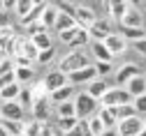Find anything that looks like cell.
I'll return each mask as SVG.
<instances>
[{"label":"cell","mask_w":146,"mask_h":136,"mask_svg":"<svg viewBox=\"0 0 146 136\" xmlns=\"http://www.w3.org/2000/svg\"><path fill=\"white\" fill-rule=\"evenodd\" d=\"M72 102H74V115L79 120H86V118H90V115H95L98 108H100V102L95 99V97H90L86 90L84 92H74Z\"/></svg>","instance_id":"6da1fadb"},{"label":"cell","mask_w":146,"mask_h":136,"mask_svg":"<svg viewBox=\"0 0 146 136\" xmlns=\"http://www.w3.org/2000/svg\"><path fill=\"white\" fill-rule=\"evenodd\" d=\"M132 102V97H130V92H127L125 88H121V85H116V88H109L102 97H100V106H104V108H111V106H121V104H130Z\"/></svg>","instance_id":"7a4b0ae2"},{"label":"cell","mask_w":146,"mask_h":136,"mask_svg":"<svg viewBox=\"0 0 146 136\" xmlns=\"http://www.w3.org/2000/svg\"><path fill=\"white\" fill-rule=\"evenodd\" d=\"M86 65H90V60H88V55H86L84 51H70L65 58H60L58 69H60L63 74H70V72L81 69V67H86Z\"/></svg>","instance_id":"3957f363"},{"label":"cell","mask_w":146,"mask_h":136,"mask_svg":"<svg viewBox=\"0 0 146 136\" xmlns=\"http://www.w3.org/2000/svg\"><path fill=\"white\" fill-rule=\"evenodd\" d=\"M144 120L139 118V115H130V118H125V120H118L116 122V131L118 136H137L141 129H144Z\"/></svg>","instance_id":"277c9868"},{"label":"cell","mask_w":146,"mask_h":136,"mask_svg":"<svg viewBox=\"0 0 146 136\" xmlns=\"http://www.w3.org/2000/svg\"><path fill=\"white\" fill-rule=\"evenodd\" d=\"M93 79H98L95 65H86L81 69H74V72L67 74V83H72V85H88Z\"/></svg>","instance_id":"5b68a950"},{"label":"cell","mask_w":146,"mask_h":136,"mask_svg":"<svg viewBox=\"0 0 146 136\" xmlns=\"http://www.w3.org/2000/svg\"><path fill=\"white\" fill-rule=\"evenodd\" d=\"M23 115H26V108L16 99L0 104V118L3 120H19V122H23Z\"/></svg>","instance_id":"8992f818"},{"label":"cell","mask_w":146,"mask_h":136,"mask_svg":"<svg viewBox=\"0 0 146 136\" xmlns=\"http://www.w3.org/2000/svg\"><path fill=\"white\" fill-rule=\"evenodd\" d=\"M51 102H49V97H42V99H35L30 111H33V120H37V122H46L49 120V115H51Z\"/></svg>","instance_id":"52a82bcc"},{"label":"cell","mask_w":146,"mask_h":136,"mask_svg":"<svg viewBox=\"0 0 146 136\" xmlns=\"http://www.w3.org/2000/svg\"><path fill=\"white\" fill-rule=\"evenodd\" d=\"M88 35H90V42H104V37L111 32V26H109L107 18H95V23L86 28Z\"/></svg>","instance_id":"ba28073f"},{"label":"cell","mask_w":146,"mask_h":136,"mask_svg":"<svg viewBox=\"0 0 146 136\" xmlns=\"http://www.w3.org/2000/svg\"><path fill=\"white\" fill-rule=\"evenodd\" d=\"M123 28H144V14L137 7H127V12L121 16L118 21Z\"/></svg>","instance_id":"9c48e42d"},{"label":"cell","mask_w":146,"mask_h":136,"mask_svg":"<svg viewBox=\"0 0 146 136\" xmlns=\"http://www.w3.org/2000/svg\"><path fill=\"white\" fill-rule=\"evenodd\" d=\"M65 83H67V74H63L60 69L49 72L44 79H42V85H44V90H46V92H53L56 88H60V85H65Z\"/></svg>","instance_id":"30bf717a"},{"label":"cell","mask_w":146,"mask_h":136,"mask_svg":"<svg viewBox=\"0 0 146 136\" xmlns=\"http://www.w3.org/2000/svg\"><path fill=\"white\" fill-rule=\"evenodd\" d=\"M95 18H98V14L90 9V7H84V5H77L74 7V21H77V26L90 28V26L95 23Z\"/></svg>","instance_id":"8fae6325"},{"label":"cell","mask_w":146,"mask_h":136,"mask_svg":"<svg viewBox=\"0 0 146 136\" xmlns=\"http://www.w3.org/2000/svg\"><path fill=\"white\" fill-rule=\"evenodd\" d=\"M139 74V67L135 65V62H125L121 69H116V74H114V79H116V85H121V88H125V83L130 81V79H135V76Z\"/></svg>","instance_id":"7c38bea8"},{"label":"cell","mask_w":146,"mask_h":136,"mask_svg":"<svg viewBox=\"0 0 146 136\" xmlns=\"http://www.w3.org/2000/svg\"><path fill=\"white\" fill-rule=\"evenodd\" d=\"M74 88H77V85H72V83H65V85L56 88L53 92H49V102L56 106V104H60V102L72 99V97H74Z\"/></svg>","instance_id":"4fadbf2b"},{"label":"cell","mask_w":146,"mask_h":136,"mask_svg":"<svg viewBox=\"0 0 146 136\" xmlns=\"http://www.w3.org/2000/svg\"><path fill=\"white\" fill-rule=\"evenodd\" d=\"M104 46L111 51L114 55H121V53H125V49H127V42L123 39V37L118 35V32H109L107 37H104Z\"/></svg>","instance_id":"5bb4252c"},{"label":"cell","mask_w":146,"mask_h":136,"mask_svg":"<svg viewBox=\"0 0 146 136\" xmlns=\"http://www.w3.org/2000/svg\"><path fill=\"white\" fill-rule=\"evenodd\" d=\"M90 51H93L95 62H111L114 60V53L104 46V42H90Z\"/></svg>","instance_id":"9a60e30c"},{"label":"cell","mask_w":146,"mask_h":136,"mask_svg":"<svg viewBox=\"0 0 146 136\" xmlns=\"http://www.w3.org/2000/svg\"><path fill=\"white\" fill-rule=\"evenodd\" d=\"M125 90L130 92V97L144 95V92H146V76H144V74H137L135 79H130V81L125 83Z\"/></svg>","instance_id":"2e32d148"},{"label":"cell","mask_w":146,"mask_h":136,"mask_svg":"<svg viewBox=\"0 0 146 136\" xmlns=\"http://www.w3.org/2000/svg\"><path fill=\"white\" fill-rule=\"evenodd\" d=\"M127 7H130V5H127L125 0H104V9L111 14L114 18H118V21H121V16L127 12Z\"/></svg>","instance_id":"e0dca14e"},{"label":"cell","mask_w":146,"mask_h":136,"mask_svg":"<svg viewBox=\"0 0 146 136\" xmlns=\"http://www.w3.org/2000/svg\"><path fill=\"white\" fill-rule=\"evenodd\" d=\"M107 90H109V85H107L104 79H100V76H98V79H93V81L88 83V88H86V92H88L90 97H95L98 102H100V97H102Z\"/></svg>","instance_id":"ac0fdd59"},{"label":"cell","mask_w":146,"mask_h":136,"mask_svg":"<svg viewBox=\"0 0 146 136\" xmlns=\"http://www.w3.org/2000/svg\"><path fill=\"white\" fill-rule=\"evenodd\" d=\"M33 79H35V69L33 67H14V81L19 85H30Z\"/></svg>","instance_id":"d6986e66"},{"label":"cell","mask_w":146,"mask_h":136,"mask_svg":"<svg viewBox=\"0 0 146 136\" xmlns=\"http://www.w3.org/2000/svg\"><path fill=\"white\" fill-rule=\"evenodd\" d=\"M56 18H58V9H56V5H49V3H46L44 12H42V16H40V23H42L46 30H51L53 23H56Z\"/></svg>","instance_id":"ffe728a7"},{"label":"cell","mask_w":146,"mask_h":136,"mask_svg":"<svg viewBox=\"0 0 146 136\" xmlns=\"http://www.w3.org/2000/svg\"><path fill=\"white\" fill-rule=\"evenodd\" d=\"M86 44H90V35H88L86 28L77 26V32H74V37H72V42H70L67 46H70V49H81V46H86Z\"/></svg>","instance_id":"44dd1931"},{"label":"cell","mask_w":146,"mask_h":136,"mask_svg":"<svg viewBox=\"0 0 146 136\" xmlns=\"http://www.w3.org/2000/svg\"><path fill=\"white\" fill-rule=\"evenodd\" d=\"M19 92H21V85L16 83V81H12V83H7V85L0 88V102H12V99L19 97Z\"/></svg>","instance_id":"7402d4cb"},{"label":"cell","mask_w":146,"mask_h":136,"mask_svg":"<svg viewBox=\"0 0 146 136\" xmlns=\"http://www.w3.org/2000/svg\"><path fill=\"white\" fill-rule=\"evenodd\" d=\"M125 42H139V39H144L146 37V30L144 28H123L121 26V32H118Z\"/></svg>","instance_id":"603a6c76"},{"label":"cell","mask_w":146,"mask_h":136,"mask_svg":"<svg viewBox=\"0 0 146 136\" xmlns=\"http://www.w3.org/2000/svg\"><path fill=\"white\" fill-rule=\"evenodd\" d=\"M109 111H111V115L116 118V122H118V120H125V118H130V115H137L132 102H130V104H121V106H111Z\"/></svg>","instance_id":"cb8c5ba5"},{"label":"cell","mask_w":146,"mask_h":136,"mask_svg":"<svg viewBox=\"0 0 146 136\" xmlns=\"http://www.w3.org/2000/svg\"><path fill=\"white\" fill-rule=\"evenodd\" d=\"M74 26H77V21H74V18H72L70 14L58 12V18H56V23H53V28H51V30L63 32V30H67V28H74Z\"/></svg>","instance_id":"d4e9b609"},{"label":"cell","mask_w":146,"mask_h":136,"mask_svg":"<svg viewBox=\"0 0 146 136\" xmlns=\"http://www.w3.org/2000/svg\"><path fill=\"white\" fill-rule=\"evenodd\" d=\"M28 39L37 46V51H44V49H49V46H53V42H51V35H49V30H44V32H37V35H33V37H28Z\"/></svg>","instance_id":"484cf974"},{"label":"cell","mask_w":146,"mask_h":136,"mask_svg":"<svg viewBox=\"0 0 146 136\" xmlns=\"http://www.w3.org/2000/svg\"><path fill=\"white\" fill-rule=\"evenodd\" d=\"M19 53H23L26 58H30V60L35 62V60H37V46H35L30 39H28V37H23V39H21V46H19Z\"/></svg>","instance_id":"4316f807"},{"label":"cell","mask_w":146,"mask_h":136,"mask_svg":"<svg viewBox=\"0 0 146 136\" xmlns=\"http://www.w3.org/2000/svg\"><path fill=\"white\" fill-rule=\"evenodd\" d=\"M95 115H98V118L102 120V125H104L107 129H116V118H114V115H111V111H109V108H104V106H100Z\"/></svg>","instance_id":"83f0119b"},{"label":"cell","mask_w":146,"mask_h":136,"mask_svg":"<svg viewBox=\"0 0 146 136\" xmlns=\"http://www.w3.org/2000/svg\"><path fill=\"white\" fill-rule=\"evenodd\" d=\"M56 115L58 118H72V115H74V102L67 99V102L56 104Z\"/></svg>","instance_id":"f1b7e54d"},{"label":"cell","mask_w":146,"mask_h":136,"mask_svg":"<svg viewBox=\"0 0 146 136\" xmlns=\"http://www.w3.org/2000/svg\"><path fill=\"white\" fill-rule=\"evenodd\" d=\"M16 102H19L26 111L33 106V90H30V85H21V92H19V97H16Z\"/></svg>","instance_id":"f546056e"},{"label":"cell","mask_w":146,"mask_h":136,"mask_svg":"<svg viewBox=\"0 0 146 136\" xmlns=\"http://www.w3.org/2000/svg\"><path fill=\"white\" fill-rule=\"evenodd\" d=\"M3 127L9 136H23V122L19 120H3Z\"/></svg>","instance_id":"4dcf8cb0"},{"label":"cell","mask_w":146,"mask_h":136,"mask_svg":"<svg viewBox=\"0 0 146 136\" xmlns=\"http://www.w3.org/2000/svg\"><path fill=\"white\" fill-rule=\"evenodd\" d=\"M86 122H88V131H90V136H100V134L107 129L98 115H90V118H86Z\"/></svg>","instance_id":"1f68e13d"},{"label":"cell","mask_w":146,"mask_h":136,"mask_svg":"<svg viewBox=\"0 0 146 136\" xmlns=\"http://www.w3.org/2000/svg\"><path fill=\"white\" fill-rule=\"evenodd\" d=\"M77 122H79L77 115H72V118H58L56 129H58V131H63V134H67V131H72V129L77 127Z\"/></svg>","instance_id":"d6a6232c"},{"label":"cell","mask_w":146,"mask_h":136,"mask_svg":"<svg viewBox=\"0 0 146 136\" xmlns=\"http://www.w3.org/2000/svg\"><path fill=\"white\" fill-rule=\"evenodd\" d=\"M42 125H44V122H37V120H28V122H23V136H40Z\"/></svg>","instance_id":"836d02e7"},{"label":"cell","mask_w":146,"mask_h":136,"mask_svg":"<svg viewBox=\"0 0 146 136\" xmlns=\"http://www.w3.org/2000/svg\"><path fill=\"white\" fill-rule=\"evenodd\" d=\"M53 58H56V49L49 46V49H44V51L37 53V60H35V62H37V65H49Z\"/></svg>","instance_id":"e575fe53"},{"label":"cell","mask_w":146,"mask_h":136,"mask_svg":"<svg viewBox=\"0 0 146 136\" xmlns=\"http://www.w3.org/2000/svg\"><path fill=\"white\" fill-rule=\"evenodd\" d=\"M132 106H135L137 115H146V92L139 95V97H132Z\"/></svg>","instance_id":"d590c367"},{"label":"cell","mask_w":146,"mask_h":136,"mask_svg":"<svg viewBox=\"0 0 146 136\" xmlns=\"http://www.w3.org/2000/svg\"><path fill=\"white\" fill-rule=\"evenodd\" d=\"M30 7H33V0H16V7H14V12H16V16H23V14H28L30 12Z\"/></svg>","instance_id":"8d00e7d4"},{"label":"cell","mask_w":146,"mask_h":136,"mask_svg":"<svg viewBox=\"0 0 146 136\" xmlns=\"http://www.w3.org/2000/svg\"><path fill=\"white\" fill-rule=\"evenodd\" d=\"M12 62H14V67H33L35 62L30 60V58H26L23 53H16V55H12Z\"/></svg>","instance_id":"74e56055"},{"label":"cell","mask_w":146,"mask_h":136,"mask_svg":"<svg viewBox=\"0 0 146 136\" xmlns=\"http://www.w3.org/2000/svg\"><path fill=\"white\" fill-rule=\"evenodd\" d=\"M53 5H56V9H58V12L70 14L72 18H74V7H77V5H70V3H65V0H58V3H53Z\"/></svg>","instance_id":"f35d334b"},{"label":"cell","mask_w":146,"mask_h":136,"mask_svg":"<svg viewBox=\"0 0 146 136\" xmlns=\"http://www.w3.org/2000/svg\"><path fill=\"white\" fill-rule=\"evenodd\" d=\"M111 62H95V72H98V76L100 79H104V76H109L111 74Z\"/></svg>","instance_id":"ab89813d"},{"label":"cell","mask_w":146,"mask_h":136,"mask_svg":"<svg viewBox=\"0 0 146 136\" xmlns=\"http://www.w3.org/2000/svg\"><path fill=\"white\" fill-rule=\"evenodd\" d=\"M9 72H14V62H12V58H0V76H5V74H9Z\"/></svg>","instance_id":"60d3db41"},{"label":"cell","mask_w":146,"mask_h":136,"mask_svg":"<svg viewBox=\"0 0 146 136\" xmlns=\"http://www.w3.org/2000/svg\"><path fill=\"white\" fill-rule=\"evenodd\" d=\"M5 28H12V12L0 9V30H5Z\"/></svg>","instance_id":"b9f144b4"},{"label":"cell","mask_w":146,"mask_h":136,"mask_svg":"<svg viewBox=\"0 0 146 136\" xmlns=\"http://www.w3.org/2000/svg\"><path fill=\"white\" fill-rule=\"evenodd\" d=\"M74 32H77V26H74V28H67V30H63V32H58V39H60L63 44H70L72 37H74Z\"/></svg>","instance_id":"7bdbcfd3"},{"label":"cell","mask_w":146,"mask_h":136,"mask_svg":"<svg viewBox=\"0 0 146 136\" xmlns=\"http://www.w3.org/2000/svg\"><path fill=\"white\" fill-rule=\"evenodd\" d=\"M46 28L40 23V21H35V23H30V26H26V35L28 37H33V35H37V32H44Z\"/></svg>","instance_id":"ee69618b"},{"label":"cell","mask_w":146,"mask_h":136,"mask_svg":"<svg viewBox=\"0 0 146 136\" xmlns=\"http://www.w3.org/2000/svg\"><path fill=\"white\" fill-rule=\"evenodd\" d=\"M132 44H135V51H139L141 55H146V37L139 39V42H132Z\"/></svg>","instance_id":"f6af8a7d"},{"label":"cell","mask_w":146,"mask_h":136,"mask_svg":"<svg viewBox=\"0 0 146 136\" xmlns=\"http://www.w3.org/2000/svg\"><path fill=\"white\" fill-rule=\"evenodd\" d=\"M14 7H16V0H3V9L14 12Z\"/></svg>","instance_id":"bcb514c9"},{"label":"cell","mask_w":146,"mask_h":136,"mask_svg":"<svg viewBox=\"0 0 146 136\" xmlns=\"http://www.w3.org/2000/svg\"><path fill=\"white\" fill-rule=\"evenodd\" d=\"M100 136H118V131H116V129H104Z\"/></svg>","instance_id":"7dc6e473"},{"label":"cell","mask_w":146,"mask_h":136,"mask_svg":"<svg viewBox=\"0 0 146 136\" xmlns=\"http://www.w3.org/2000/svg\"><path fill=\"white\" fill-rule=\"evenodd\" d=\"M65 136H84V134H81V131H79V127H74V129H72V131H67V134H65Z\"/></svg>","instance_id":"c3c4849f"},{"label":"cell","mask_w":146,"mask_h":136,"mask_svg":"<svg viewBox=\"0 0 146 136\" xmlns=\"http://www.w3.org/2000/svg\"><path fill=\"white\" fill-rule=\"evenodd\" d=\"M125 3L130 5V7H139V5H141V0H125Z\"/></svg>","instance_id":"681fc988"},{"label":"cell","mask_w":146,"mask_h":136,"mask_svg":"<svg viewBox=\"0 0 146 136\" xmlns=\"http://www.w3.org/2000/svg\"><path fill=\"white\" fill-rule=\"evenodd\" d=\"M0 136H9V134L5 131V127H3V122H0Z\"/></svg>","instance_id":"f907efd6"},{"label":"cell","mask_w":146,"mask_h":136,"mask_svg":"<svg viewBox=\"0 0 146 136\" xmlns=\"http://www.w3.org/2000/svg\"><path fill=\"white\" fill-rule=\"evenodd\" d=\"M44 3H49V0H33V5H44Z\"/></svg>","instance_id":"816d5d0a"},{"label":"cell","mask_w":146,"mask_h":136,"mask_svg":"<svg viewBox=\"0 0 146 136\" xmlns=\"http://www.w3.org/2000/svg\"><path fill=\"white\" fill-rule=\"evenodd\" d=\"M53 136H65V134H63V131H58L56 127H53Z\"/></svg>","instance_id":"f5cc1de1"},{"label":"cell","mask_w":146,"mask_h":136,"mask_svg":"<svg viewBox=\"0 0 146 136\" xmlns=\"http://www.w3.org/2000/svg\"><path fill=\"white\" fill-rule=\"evenodd\" d=\"M137 136H146V127H144V129H141V131H139Z\"/></svg>","instance_id":"db71d44e"},{"label":"cell","mask_w":146,"mask_h":136,"mask_svg":"<svg viewBox=\"0 0 146 136\" xmlns=\"http://www.w3.org/2000/svg\"><path fill=\"white\" fill-rule=\"evenodd\" d=\"M0 9H3V0H0Z\"/></svg>","instance_id":"11a10c76"},{"label":"cell","mask_w":146,"mask_h":136,"mask_svg":"<svg viewBox=\"0 0 146 136\" xmlns=\"http://www.w3.org/2000/svg\"><path fill=\"white\" fill-rule=\"evenodd\" d=\"M0 122H3V118H0Z\"/></svg>","instance_id":"9f6ffc18"}]
</instances>
